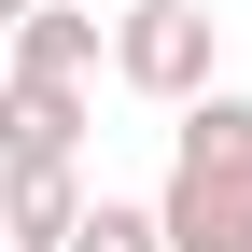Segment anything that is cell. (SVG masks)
I'll return each instance as SVG.
<instances>
[{"label": "cell", "mask_w": 252, "mask_h": 252, "mask_svg": "<svg viewBox=\"0 0 252 252\" xmlns=\"http://www.w3.org/2000/svg\"><path fill=\"white\" fill-rule=\"evenodd\" d=\"M154 224H168V252H252V98L238 84H210V98L168 126Z\"/></svg>", "instance_id": "obj_1"}, {"label": "cell", "mask_w": 252, "mask_h": 252, "mask_svg": "<svg viewBox=\"0 0 252 252\" xmlns=\"http://www.w3.org/2000/svg\"><path fill=\"white\" fill-rule=\"evenodd\" d=\"M210 70H224V14H210V0H126V14H112V84H126V98L196 112Z\"/></svg>", "instance_id": "obj_2"}, {"label": "cell", "mask_w": 252, "mask_h": 252, "mask_svg": "<svg viewBox=\"0 0 252 252\" xmlns=\"http://www.w3.org/2000/svg\"><path fill=\"white\" fill-rule=\"evenodd\" d=\"M0 168H84V84L0 70Z\"/></svg>", "instance_id": "obj_3"}, {"label": "cell", "mask_w": 252, "mask_h": 252, "mask_svg": "<svg viewBox=\"0 0 252 252\" xmlns=\"http://www.w3.org/2000/svg\"><path fill=\"white\" fill-rule=\"evenodd\" d=\"M84 210H98L84 168H0V238H14V252H70Z\"/></svg>", "instance_id": "obj_4"}, {"label": "cell", "mask_w": 252, "mask_h": 252, "mask_svg": "<svg viewBox=\"0 0 252 252\" xmlns=\"http://www.w3.org/2000/svg\"><path fill=\"white\" fill-rule=\"evenodd\" d=\"M98 56H112V28L84 14V0H42V14L14 28V70L28 84H98Z\"/></svg>", "instance_id": "obj_5"}, {"label": "cell", "mask_w": 252, "mask_h": 252, "mask_svg": "<svg viewBox=\"0 0 252 252\" xmlns=\"http://www.w3.org/2000/svg\"><path fill=\"white\" fill-rule=\"evenodd\" d=\"M70 252H168V224H154V196H98Z\"/></svg>", "instance_id": "obj_6"}, {"label": "cell", "mask_w": 252, "mask_h": 252, "mask_svg": "<svg viewBox=\"0 0 252 252\" xmlns=\"http://www.w3.org/2000/svg\"><path fill=\"white\" fill-rule=\"evenodd\" d=\"M28 14H42V0H0V42H14V28H28Z\"/></svg>", "instance_id": "obj_7"}, {"label": "cell", "mask_w": 252, "mask_h": 252, "mask_svg": "<svg viewBox=\"0 0 252 252\" xmlns=\"http://www.w3.org/2000/svg\"><path fill=\"white\" fill-rule=\"evenodd\" d=\"M0 252H14V238H0Z\"/></svg>", "instance_id": "obj_8"}]
</instances>
